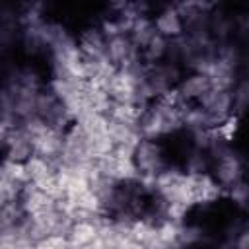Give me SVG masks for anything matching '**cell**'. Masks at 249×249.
I'll list each match as a JSON object with an SVG mask.
<instances>
[{"instance_id": "5bb4252c", "label": "cell", "mask_w": 249, "mask_h": 249, "mask_svg": "<svg viewBox=\"0 0 249 249\" xmlns=\"http://www.w3.org/2000/svg\"><path fill=\"white\" fill-rule=\"evenodd\" d=\"M35 249H70L66 235H47L35 243Z\"/></svg>"}, {"instance_id": "30bf717a", "label": "cell", "mask_w": 249, "mask_h": 249, "mask_svg": "<svg viewBox=\"0 0 249 249\" xmlns=\"http://www.w3.org/2000/svg\"><path fill=\"white\" fill-rule=\"evenodd\" d=\"M78 47L84 56L99 60L107 58V37L101 27H88L78 37Z\"/></svg>"}, {"instance_id": "6da1fadb", "label": "cell", "mask_w": 249, "mask_h": 249, "mask_svg": "<svg viewBox=\"0 0 249 249\" xmlns=\"http://www.w3.org/2000/svg\"><path fill=\"white\" fill-rule=\"evenodd\" d=\"M189 109V103L175 97V93H169L165 97L156 99L150 103L138 121V130L142 138L158 140L179 126H183L185 111Z\"/></svg>"}, {"instance_id": "5b68a950", "label": "cell", "mask_w": 249, "mask_h": 249, "mask_svg": "<svg viewBox=\"0 0 249 249\" xmlns=\"http://www.w3.org/2000/svg\"><path fill=\"white\" fill-rule=\"evenodd\" d=\"M243 173H245L243 160L235 152H231L230 148L216 152V156H214V179L218 181V185L222 189H231L233 185L241 183Z\"/></svg>"}, {"instance_id": "8fae6325", "label": "cell", "mask_w": 249, "mask_h": 249, "mask_svg": "<svg viewBox=\"0 0 249 249\" xmlns=\"http://www.w3.org/2000/svg\"><path fill=\"white\" fill-rule=\"evenodd\" d=\"M222 187L218 185V181L206 173H191V198H193V206L195 204H206V202H214L220 196Z\"/></svg>"}, {"instance_id": "ba28073f", "label": "cell", "mask_w": 249, "mask_h": 249, "mask_svg": "<svg viewBox=\"0 0 249 249\" xmlns=\"http://www.w3.org/2000/svg\"><path fill=\"white\" fill-rule=\"evenodd\" d=\"M103 216L101 218H93V220H74L66 237L70 243V249H80L84 245H89L91 241H95L101 233V224H103Z\"/></svg>"}, {"instance_id": "9a60e30c", "label": "cell", "mask_w": 249, "mask_h": 249, "mask_svg": "<svg viewBox=\"0 0 249 249\" xmlns=\"http://www.w3.org/2000/svg\"><path fill=\"white\" fill-rule=\"evenodd\" d=\"M243 210L247 212V216H249V198H247V202H245V206H243Z\"/></svg>"}, {"instance_id": "4fadbf2b", "label": "cell", "mask_w": 249, "mask_h": 249, "mask_svg": "<svg viewBox=\"0 0 249 249\" xmlns=\"http://www.w3.org/2000/svg\"><path fill=\"white\" fill-rule=\"evenodd\" d=\"M231 99H233V113H243L249 109V78H243L235 82L231 89Z\"/></svg>"}, {"instance_id": "8992f818", "label": "cell", "mask_w": 249, "mask_h": 249, "mask_svg": "<svg viewBox=\"0 0 249 249\" xmlns=\"http://www.w3.org/2000/svg\"><path fill=\"white\" fill-rule=\"evenodd\" d=\"M19 204H21L25 216H37V214H43V212H49V210L56 208L58 202H56V198L53 195H49L41 187L27 183L23 193H21Z\"/></svg>"}, {"instance_id": "3957f363", "label": "cell", "mask_w": 249, "mask_h": 249, "mask_svg": "<svg viewBox=\"0 0 249 249\" xmlns=\"http://www.w3.org/2000/svg\"><path fill=\"white\" fill-rule=\"evenodd\" d=\"M134 163H136L140 181L152 183L165 169V158H163L161 146L156 140L142 138L134 148Z\"/></svg>"}, {"instance_id": "277c9868", "label": "cell", "mask_w": 249, "mask_h": 249, "mask_svg": "<svg viewBox=\"0 0 249 249\" xmlns=\"http://www.w3.org/2000/svg\"><path fill=\"white\" fill-rule=\"evenodd\" d=\"M198 109L202 111L208 128L214 130L218 126H222L226 121H230L233 117V99H231V91L228 89H210L200 101H198Z\"/></svg>"}, {"instance_id": "52a82bcc", "label": "cell", "mask_w": 249, "mask_h": 249, "mask_svg": "<svg viewBox=\"0 0 249 249\" xmlns=\"http://www.w3.org/2000/svg\"><path fill=\"white\" fill-rule=\"evenodd\" d=\"M212 89V82L206 74L202 72H193L191 76L183 78L179 86L175 88V97L189 103V101H200L208 91Z\"/></svg>"}, {"instance_id": "9c48e42d", "label": "cell", "mask_w": 249, "mask_h": 249, "mask_svg": "<svg viewBox=\"0 0 249 249\" xmlns=\"http://www.w3.org/2000/svg\"><path fill=\"white\" fill-rule=\"evenodd\" d=\"M154 25H156L158 35H161L167 41L185 35V23L175 6H165L163 10H160L154 18Z\"/></svg>"}, {"instance_id": "7a4b0ae2", "label": "cell", "mask_w": 249, "mask_h": 249, "mask_svg": "<svg viewBox=\"0 0 249 249\" xmlns=\"http://www.w3.org/2000/svg\"><path fill=\"white\" fill-rule=\"evenodd\" d=\"M21 124H23V128L31 140L33 154L47 158L58 165V158H60L62 146H64V132L53 128L51 124H47L45 121H41L37 117L27 119Z\"/></svg>"}, {"instance_id": "7c38bea8", "label": "cell", "mask_w": 249, "mask_h": 249, "mask_svg": "<svg viewBox=\"0 0 249 249\" xmlns=\"http://www.w3.org/2000/svg\"><path fill=\"white\" fill-rule=\"evenodd\" d=\"M128 35H130L132 43H134L140 51H142V49H146V47H148V43L158 35L156 25H154V19H150V18H146V16L136 18V19H134V23L130 25Z\"/></svg>"}]
</instances>
